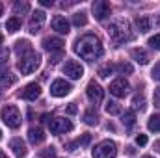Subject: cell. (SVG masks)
<instances>
[{"mask_svg":"<svg viewBox=\"0 0 160 158\" xmlns=\"http://www.w3.org/2000/svg\"><path fill=\"white\" fill-rule=\"evenodd\" d=\"M75 52L86 62H95L97 58L102 56V45H101L99 37L88 34V36H82L80 39H77Z\"/></svg>","mask_w":160,"mask_h":158,"instance_id":"6da1fadb","label":"cell"},{"mask_svg":"<svg viewBox=\"0 0 160 158\" xmlns=\"http://www.w3.org/2000/svg\"><path fill=\"white\" fill-rule=\"evenodd\" d=\"M39 63H41L39 54L32 50L30 54L19 58V62H17V69L21 71V75H30V73H34V71L39 67Z\"/></svg>","mask_w":160,"mask_h":158,"instance_id":"7a4b0ae2","label":"cell"},{"mask_svg":"<svg viewBox=\"0 0 160 158\" xmlns=\"http://www.w3.org/2000/svg\"><path fill=\"white\" fill-rule=\"evenodd\" d=\"M108 36L114 41L130 39L132 34L128 32V22H127V21H116V22H112V24L108 26Z\"/></svg>","mask_w":160,"mask_h":158,"instance_id":"3957f363","label":"cell"},{"mask_svg":"<svg viewBox=\"0 0 160 158\" xmlns=\"http://www.w3.org/2000/svg\"><path fill=\"white\" fill-rule=\"evenodd\" d=\"M21 112H19V108L17 106H13V104H8V106H4L2 108V121L9 126V128H19L21 126Z\"/></svg>","mask_w":160,"mask_h":158,"instance_id":"277c9868","label":"cell"},{"mask_svg":"<svg viewBox=\"0 0 160 158\" xmlns=\"http://www.w3.org/2000/svg\"><path fill=\"white\" fill-rule=\"evenodd\" d=\"M91 155H93V158H116L118 145L114 141H110V140H104L99 145H95V149H93Z\"/></svg>","mask_w":160,"mask_h":158,"instance_id":"5b68a950","label":"cell"},{"mask_svg":"<svg viewBox=\"0 0 160 158\" xmlns=\"http://www.w3.org/2000/svg\"><path fill=\"white\" fill-rule=\"evenodd\" d=\"M48 126H50V132L52 134H65V132H71L73 130V123L65 117H54L48 123Z\"/></svg>","mask_w":160,"mask_h":158,"instance_id":"8992f818","label":"cell"},{"mask_svg":"<svg viewBox=\"0 0 160 158\" xmlns=\"http://www.w3.org/2000/svg\"><path fill=\"white\" fill-rule=\"evenodd\" d=\"M63 75H67L69 78H73V80H78L84 75V67L80 65L77 60H67L65 65H63Z\"/></svg>","mask_w":160,"mask_h":158,"instance_id":"52a82bcc","label":"cell"},{"mask_svg":"<svg viewBox=\"0 0 160 158\" xmlns=\"http://www.w3.org/2000/svg\"><path fill=\"white\" fill-rule=\"evenodd\" d=\"M86 93H88V99H89L93 104H99V102L102 101V97H104V89H102V87H101L95 80H91V82L88 84Z\"/></svg>","mask_w":160,"mask_h":158,"instance_id":"ba28073f","label":"cell"},{"mask_svg":"<svg viewBox=\"0 0 160 158\" xmlns=\"http://www.w3.org/2000/svg\"><path fill=\"white\" fill-rule=\"evenodd\" d=\"M69 91H71V84L65 82V80H62V78L54 80L50 84V95L52 97H65Z\"/></svg>","mask_w":160,"mask_h":158,"instance_id":"9c48e42d","label":"cell"},{"mask_svg":"<svg viewBox=\"0 0 160 158\" xmlns=\"http://www.w3.org/2000/svg\"><path fill=\"white\" fill-rule=\"evenodd\" d=\"M91 9H93V15H95L97 21H104V19L110 15V4H108L106 0H97V2H93Z\"/></svg>","mask_w":160,"mask_h":158,"instance_id":"30bf717a","label":"cell"},{"mask_svg":"<svg viewBox=\"0 0 160 158\" xmlns=\"http://www.w3.org/2000/svg\"><path fill=\"white\" fill-rule=\"evenodd\" d=\"M128 89H130V84L125 78H116L110 84V93L114 97H125L128 93Z\"/></svg>","mask_w":160,"mask_h":158,"instance_id":"8fae6325","label":"cell"},{"mask_svg":"<svg viewBox=\"0 0 160 158\" xmlns=\"http://www.w3.org/2000/svg\"><path fill=\"white\" fill-rule=\"evenodd\" d=\"M39 95H41V87H39V84H36V82L28 84V86L21 91V97H22L24 101H36V99H39Z\"/></svg>","mask_w":160,"mask_h":158,"instance_id":"7c38bea8","label":"cell"},{"mask_svg":"<svg viewBox=\"0 0 160 158\" xmlns=\"http://www.w3.org/2000/svg\"><path fill=\"white\" fill-rule=\"evenodd\" d=\"M45 11H41V9H38V11H34L32 13V19H30V24H28V30L32 32V34H38L41 28V24L45 22Z\"/></svg>","mask_w":160,"mask_h":158,"instance_id":"4fadbf2b","label":"cell"},{"mask_svg":"<svg viewBox=\"0 0 160 158\" xmlns=\"http://www.w3.org/2000/svg\"><path fill=\"white\" fill-rule=\"evenodd\" d=\"M63 39H60V37H45L43 39V48L45 50H48V52H62V48H63Z\"/></svg>","mask_w":160,"mask_h":158,"instance_id":"5bb4252c","label":"cell"},{"mask_svg":"<svg viewBox=\"0 0 160 158\" xmlns=\"http://www.w3.org/2000/svg\"><path fill=\"white\" fill-rule=\"evenodd\" d=\"M9 149L13 151V155L17 158H24L26 153H28V149H26V145H24V141H22L21 138H13V140L9 141Z\"/></svg>","mask_w":160,"mask_h":158,"instance_id":"9a60e30c","label":"cell"},{"mask_svg":"<svg viewBox=\"0 0 160 158\" xmlns=\"http://www.w3.org/2000/svg\"><path fill=\"white\" fill-rule=\"evenodd\" d=\"M50 26H52V30H56L58 34H67V32H69V22H67L65 17H62V15H56V17L52 19V22H50Z\"/></svg>","mask_w":160,"mask_h":158,"instance_id":"2e32d148","label":"cell"},{"mask_svg":"<svg viewBox=\"0 0 160 158\" xmlns=\"http://www.w3.org/2000/svg\"><path fill=\"white\" fill-rule=\"evenodd\" d=\"M15 80H17V77H15V75H11V73L8 71V67H6V65H0V86L9 87L11 84H15Z\"/></svg>","mask_w":160,"mask_h":158,"instance_id":"e0dca14e","label":"cell"},{"mask_svg":"<svg viewBox=\"0 0 160 158\" xmlns=\"http://www.w3.org/2000/svg\"><path fill=\"white\" fill-rule=\"evenodd\" d=\"M45 138H47V134H45L41 128H30V130H28V140H30V143H34V145L43 143Z\"/></svg>","mask_w":160,"mask_h":158,"instance_id":"ac0fdd59","label":"cell"},{"mask_svg":"<svg viewBox=\"0 0 160 158\" xmlns=\"http://www.w3.org/2000/svg\"><path fill=\"white\" fill-rule=\"evenodd\" d=\"M130 56H132V60H134L136 63H140V65H145V63L149 62V56H147V52H145L143 48H132V50H130Z\"/></svg>","mask_w":160,"mask_h":158,"instance_id":"d6986e66","label":"cell"},{"mask_svg":"<svg viewBox=\"0 0 160 158\" xmlns=\"http://www.w3.org/2000/svg\"><path fill=\"white\" fill-rule=\"evenodd\" d=\"M15 52L19 54V58H22V56H26V54L32 52V45H30L26 39L17 41V43H15Z\"/></svg>","mask_w":160,"mask_h":158,"instance_id":"ffe728a7","label":"cell"},{"mask_svg":"<svg viewBox=\"0 0 160 158\" xmlns=\"http://www.w3.org/2000/svg\"><path fill=\"white\" fill-rule=\"evenodd\" d=\"M134 22H136V28H138L142 34H147V32L151 30V19H149V17H138Z\"/></svg>","mask_w":160,"mask_h":158,"instance_id":"44dd1931","label":"cell"},{"mask_svg":"<svg viewBox=\"0 0 160 158\" xmlns=\"http://www.w3.org/2000/svg\"><path fill=\"white\" fill-rule=\"evenodd\" d=\"M6 30L11 32V34L19 32V30H21V19H19V17H9V19L6 21Z\"/></svg>","mask_w":160,"mask_h":158,"instance_id":"7402d4cb","label":"cell"},{"mask_svg":"<svg viewBox=\"0 0 160 158\" xmlns=\"http://www.w3.org/2000/svg\"><path fill=\"white\" fill-rule=\"evenodd\" d=\"M147 128H149L151 132H160V114H155V116L149 117V121H147Z\"/></svg>","mask_w":160,"mask_h":158,"instance_id":"603a6c76","label":"cell"},{"mask_svg":"<svg viewBox=\"0 0 160 158\" xmlns=\"http://www.w3.org/2000/svg\"><path fill=\"white\" fill-rule=\"evenodd\" d=\"M121 123H123L127 128L134 126V123H136V114H134V112H125L123 117H121Z\"/></svg>","mask_w":160,"mask_h":158,"instance_id":"cb8c5ba5","label":"cell"},{"mask_svg":"<svg viewBox=\"0 0 160 158\" xmlns=\"http://www.w3.org/2000/svg\"><path fill=\"white\" fill-rule=\"evenodd\" d=\"M106 114H110V116H119L121 114V104L119 102H114V101H108V102H106Z\"/></svg>","mask_w":160,"mask_h":158,"instance_id":"d4e9b609","label":"cell"},{"mask_svg":"<svg viewBox=\"0 0 160 158\" xmlns=\"http://www.w3.org/2000/svg\"><path fill=\"white\" fill-rule=\"evenodd\" d=\"M114 69H116V67H114L112 63H106V65H102V67H99V71H97V75H99L101 78H108V77H110V75L114 73Z\"/></svg>","mask_w":160,"mask_h":158,"instance_id":"484cf974","label":"cell"},{"mask_svg":"<svg viewBox=\"0 0 160 158\" xmlns=\"http://www.w3.org/2000/svg\"><path fill=\"white\" fill-rule=\"evenodd\" d=\"M28 9H30V4H28V2H15V6H13L15 15H22V13H26Z\"/></svg>","mask_w":160,"mask_h":158,"instance_id":"4316f807","label":"cell"},{"mask_svg":"<svg viewBox=\"0 0 160 158\" xmlns=\"http://www.w3.org/2000/svg\"><path fill=\"white\" fill-rule=\"evenodd\" d=\"M132 104H134L136 110H143V108H145V97L140 95V93H136V95L132 97Z\"/></svg>","mask_w":160,"mask_h":158,"instance_id":"83f0119b","label":"cell"},{"mask_svg":"<svg viewBox=\"0 0 160 158\" xmlns=\"http://www.w3.org/2000/svg\"><path fill=\"white\" fill-rule=\"evenodd\" d=\"M86 22H88V17H86L84 11L73 15V24H75V26H86Z\"/></svg>","mask_w":160,"mask_h":158,"instance_id":"f1b7e54d","label":"cell"},{"mask_svg":"<svg viewBox=\"0 0 160 158\" xmlns=\"http://www.w3.org/2000/svg\"><path fill=\"white\" fill-rule=\"evenodd\" d=\"M97 112L95 110H88L86 114H84V123L86 125H97Z\"/></svg>","mask_w":160,"mask_h":158,"instance_id":"f546056e","label":"cell"},{"mask_svg":"<svg viewBox=\"0 0 160 158\" xmlns=\"http://www.w3.org/2000/svg\"><path fill=\"white\" fill-rule=\"evenodd\" d=\"M116 69L119 71L121 75H125V73H127V75H130V73H132V65H130V63H127V62L118 63V65H116Z\"/></svg>","mask_w":160,"mask_h":158,"instance_id":"4dcf8cb0","label":"cell"},{"mask_svg":"<svg viewBox=\"0 0 160 158\" xmlns=\"http://www.w3.org/2000/svg\"><path fill=\"white\" fill-rule=\"evenodd\" d=\"M43 158H56V149L54 147H47V149H43L39 153Z\"/></svg>","mask_w":160,"mask_h":158,"instance_id":"1f68e13d","label":"cell"},{"mask_svg":"<svg viewBox=\"0 0 160 158\" xmlns=\"http://www.w3.org/2000/svg\"><path fill=\"white\" fill-rule=\"evenodd\" d=\"M149 45H151V48H155V50H160V34L153 36V37L149 39Z\"/></svg>","mask_w":160,"mask_h":158,"instance_id":"d6a6232c","label":"cell"},{"mask_svg":"<svg viewBox=\"0 0 160 158\" xmlns=\"http://www.w3.org/2000/svg\"><path fill=\"white\" fill-rule=\"evenodd\" d=\"M151 77H153V80L160 82V63H157V65L153 67V71H151Z\"/></svg>","mask_w":160,"mask_h":158,"instance_id":"836d02e7","label":"cell"},{"mask_svg":"<svg viewBox=\"0 0 160 158\" xmlns=\"http://www.w3.org/2000/svg\"><path fill=\"white\" fill-rule=\"evenodd\" d=\"M62 56H63V52H56V54H52V56H50V60H48V62H50L52 65H56V63L62 60Z\"/></svg>","mask_w":160,"mask_h":158,"instance_id":"e575fe53","label":"cell"},{"mask_svg":"<svg viewBox=\"0 0 160 158\" xmlns=\"http://www.w3.org/2000/svg\"><path fill=\"white\" fill-rule=\"evenodd\" d=\"M153 101H155V106H158L160 108V87L155 89V93H153Z\"/></svg>","mask_w":160,"mask_h":158,"instance_id":"d590c367","label":"cell"},{"mask_svg":"<svg viewBox=\"0 0 160 158\" xmlns=\"http://www.w3.org/2000/svg\"><path fill=\"white\" fill-rule=\"evenodd\" d=\"M136 143H138V145H145V143H147V136H145V134L136 136Z\"/></svg>","mask_w":160,"mask_h":158,"instance_id":"8d00e7d4","label":"cell"},{"mask_svg":"<svg viewBox=\"0 0 160 158\" xmlns=\"http://www.w3.org/2000/svg\"><path fill=\"white\" fill-rule=\"evenodd\" d=\"M77 112H78V108H77V104H75V102L67 106V114H69V116H75Z\"/></svg>","mask_w":160,"mask_h":158,"instance_id":"74e56055","label":"cell"},{"mask_svg":"<svg viewBox=\"0 0 160 158\" xmlns=\"http://www.w3.org/2000/svg\"><path fill=\"white\" fill-rule=\"evenodd\" d=\"M89 141H91V136H89V134H84V136H82V140H78L80 145H88Z\"/></svg>","mask_w":160,"mask_h":158,"instance_id":"f35d334b","label":"cell"},{"mask_svg":"<svg viewBox=\"0 0 160 158\" xmlns=\"http://www.w3.org/2000/svg\"><path fill=\"white\" fill-rule=\"evenodd\" d=\"M41 6L43 7H50L52 6V0H41Z\"/></svg>","mask_w":160,"mask_h":158,"instance_id":"ab89813d","label":"cell"},{"mask_svg":"<svg viewBox=\"0 0 160 158\" xmlns=\"http://www.w3.org/2000/svg\"><path fill=\"white\" fill-rule=\"evenodd\" d=\"M41 121H43V123H50V116H48V114H43V116H41Z\"/></svg>","mask_w":160,"mask_h":158,"instance_id":"60d3db41","label":"cell"},{"mask_svg":"<svg viewBox=\"0 0 160 158\" xmlns=\"http://www.w3.org/2000/svg\"><path fill=\"white\" fill-rule=\"evenodd\" d=\"M0 58H2V60L8 58V50H6V48H0Z\"/></svg>","mask_w":160,"mask_h":158,"instance_id":"b9f144b4","label":"cell"},{"mask_svg":"<svg viewBox=\"0 0 160 158\" xmlns=\"http://www.w3.org/2000/svg\"><path fill=\"white\" fill-rule=\"evenodd\" d=\"M0 158H8V156H6V153H4V151H0Z\"/></svg>","mask_w":160,"mask_h":158,"instance_id":"7bdbcfd3","label":"cell"},{"mask_svg":"<svg viewBox=\"0 0 160 158\" xmlns=\"http://www.w3.org/2000/svg\"><path fill=\"white\" fill-rule=\"evenodd\" d=\"M2 11H4V4L0 2V15H2Z\"/></svg>","mask_w":160,"mask_h":158,"instance_id":"ee69618b","label":"cell"},{"mask_svg":"<svg viewBox=\"0 0 160 158\" xmlns=\"http://www.w3.org/2000/svg\"><path fill=\"white\" fill-rule=\"evenodd\" d=\"M155 147H157V151L160 153V141H157V145H155Z\"/></svg>","mask_w":160,"mask_h":158,"instance_id":"f6af8a7d","label":"cell"},{"mask_svg":"<svg viewBox=\"0 0 160 158\" xmlns=\"http://www.w3.org/2000/svg\"><path fill=\"white\" fill-rule=\"evenodd\" d=\"M2 43H4V36H2V34H0V45H2Z\"/></svg>","mask_w":160,"mask_h":158,"instance_id":"bcb514c9","label":"cell"},{"mask_svg":"<svg viewBox=\"0 0 160 158\" xmlns=\"http://www.w3.org/2000/svg\"><path fill=\"white\" fill-rule=\"evenodd\" d=\"M143 158H153V156H143Z\"/></svg>","mask_w":160,"mask_h":158,"instance_id":"7dc6e473","label":"cell"},{"mask_svg":"<svg viewBox=\"0 0 160 158\" xmlns=\"http://www.w3.org/2000/svg\"><path fill=\"white\" fill-rule=\"evenodd\" d=\"M0 138H2V130H0Z\"/></svg>","mask_w":160,"mask_h":158,"instance_id":"c3c4849f","label":"cell"},{"mask_svg":"<svg viewBox=\"0 0 160 158\" xmlns=\"http://www.w3.org/2000/svg\"><path fill=\"white\" fill-rule=\"evenodd\" d=\"M158 24H160V19H158Z\"/></svg>","mask_w":160,"mask_h":158,"instance_id":"681fc988","label":"cell"}]
</instances>
